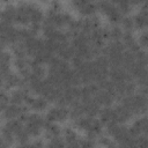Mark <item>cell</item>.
<instances>
[{
  "mask_svg": "<svg viewBox=\"0 0 148 148\" xmlns=\"http://www.w3.org/2000/svg\"><path fill=\"white\" fill-rule=\"evenodd\" d=\"M114 113H116V118H117V121H118V123H124V121H126V120L130 119V118L132 117V114H133V113H132L126 106H124L123 104L114 108Z\"/></svg>",
  "mask_w": 148,
  "mask_h": 148,
  "instance_id": "cell-1",
  "label": "cell"
},
{
  "mask_svg": "<svg viewBox=\"0 0 148 148\" xmlns=\"http://www.w3.org/2000/svg\"><path fill=\"white\" fill-rule=\"evenodd\" d=\"M99 116H101V121L102 124H109L111 121H117L116 118V113H114V109L111 108H104L103 110L99 111ZM118 123V121H117Z\"/></svg>",
  "mask_w": 148,
  "mask_h": 148,
  "instance_id": "cell-2",
  "label": "cell"
},
{
  "mask_svg": "<svg viewBox=\"0 0 148 148\" xmlns=\"http://www.w3.org/2000/svg\"><path fill=\"white\" fill-rule=\"evenodd\" d=\"M16 13H17V9H15L13 6H8L2 12V21L12 24L14 21H16Z\"/></svg>",
  "mask_w": 148,
  "mask_h": 148,
  "instance_id": "cell-3",
  "label": "cell"
},
{
  "mask_svg": "<svg viewBox=\"0 0 148 148\" xmlns=\"http://www.w3.org/2000/svg\"><path fill=\"white\" fill-rule=\"evenodd\" d=\"M96 8H97V6H96L95 3H92V2L89 1V2H87L84 6H82L79 10H80L81 14H83V15H86V16H90V15H92V14L95 13Z\"/></svg>",
  "mask_w": 148,
  "mask_h": 148,
  "instance_id": "cell-4",
  "label": "cell"
},
{
  "mask_svg": "<svg viewBox=\"0 0 148 148\" xmlns=\"http://www.w3.org/2000/svg\"><path fill=\"white\" fill-rule=\"evenodd\" d=\"M30 18H31V22H36V23H40V21L43 20L42 10L38 7H36L35 5H34V7L30 12Z\"/></svg>",
  "mask_w": 148,
  "mask_h": 148,
  "instance_id": "cell-5",
  "label": "cell"
},
{
  "mask_svg": "<svg viewBox=\"0 0 148 148\" xmlns=\"http://www.w3.org/2000/svg\"><path fill=\"white\" fill-rule=\"evenodd\" d=\"M30 106H31L32 109H35V110H44V109L47 106V99H46L45 97L35 98Z\"/></svg>",
  "mask_w": 148,
  "mask_h": 148,
  "instance_id": "cell-6",
  "label": "cell"
},
{
  "mask_svg": "<svg viewBox=\"0 0 148 148\" xmlns=\"http://www.w3.org/2000/svg\"><path fill=\"white\" fill-rule=\"evenodd\" d=\"M24 128L27 130V132H28L30 135L36 136V135H38V134L40 133V128H42V126L36 125V124H32V123H27V125H25Z\"/></svg>",
  "mask_w": 148,
  "mask_h": 148,
  "instance_id": "cell-7",
  "label": "cell"
},
{
  "mask_svg": "<svg viewBox=\"0 0 148 148\" xmlns=\"http://www.w3.org/2000/svg\"><path fill=\"white\" fill-rule=\"evenodd\" d=\"M121 24H123V28L126 30V31H131L133 29V27L135 25L134 24V18L132 17H123L121 18Z\"/></svg>",
  "mask_w": 148,
  "mask_h": 148,
  "instance_id": "cell-8",
  "label": "cell"
},
{
  "mask_svg": "<svg viewBox=\"0 0 148 148\" xmlns=\"http://www.w3.org/2000/svg\"><path fill=\"white\" fill-rule=\"evenodd\" d=\"M123 34L124 32L118 27L110 29V38H112L113 40H120V38H123Z\"/></svg>",
  "mask_w": 148,
  "mask_h": 148,
  "instance_id": "cell-9",
  "label": "cell"
},
{
  "mask_svg": "<svg viewBox=\"0 0 148 148\" xmlns=\"http://www.w3.org/2000/svg\"><path fill=\"white\" fill-rule=\"evenodd\" d=\"M9 97L6 95V92L5 91H2L1 92V99H0V102H1V110L3 111L7 106H8V104H9Z\"/></svg>",
  "mask_w": 148,
  "mask_h": 148,
  "instance_id": "cell-10",
  "label": "cell"
},
{
  "mask_svg": "<svg viewBox=\"0 0 148 148\" xmlns=\"http://www.w3.org/2000/svg\"><path fill=\"white\" fill-rule=\"evenodd\" d=\"M50 146H51V147H64V146H65V142H64L59 136H54V138L51 139Z\"/></svg>",
  "mask_w": 148,
  "mask_h": 148,
  "instance_id": "cell-11",
  "label": "cell"
},
{
  "mask_svg": "<svg viewBox=\"0 0 148 148\" xmlns=\"http://www.w3.org/2000/svg\"><path fill=\"white\" fill-rule=\"evenodd\" d=\"M140 44H141L142 46L148 47V31L141 35V37H140Z\"/></svg>",
  "mask_w": 148,
  "mask_h": 148,
  "instance_id": "cell-12",
  "label": "cell"
},
{
  "mask_svg": "<svg viewBox=\"0 0 148 148\" xmlns=\"http://www.w3.org/2000/svg\"><path fill=\"white\" fill-rule=\"evenodd\" d=\"M87 2H89L88 0H73L72 1V3H73V6H75L77 9H80L82 6H84Z\"/></svg>",
  "mask_w": 148,
  "mask_h": 148,
  "instance_id": "cell-13",
  "label": "cell"
},
{
  "mask_svg": "<svg viewBox=\"0 0 148 148\" xmlns=\"http://www.w3.org/2000/svg\"><path fill=\"white\" fill-rule=\"evenodd\" d=\"M9 60H10L9 54L6 52H2L1 53V64H9Z\"/></svg>",
  "mask_w": 148,
  "mask_h": 148,
  "instance_id": "cell-14",
  "label": "cell"
},
{
  "mask_svg": "<svg viewBox=\"0 0 148 148\" xmlns=\"http://www.w3.org/2000/svg\"><path fill=\"white\" fill-rule=\"evenodd\" d=\"M51 9L52 10H54V12H57V13H59V9H60V3H59V1H53L52 2V7H51Z\"/></svg>",
  "mask_w": 148,
  "mask_h": 148,
  "instance_id": "cell-15",
  "label": "cell"
},
{
  "mask_svg": "<svg viewBox=\"0 0 148 148\" xmlns=\"http://www.w3.org/2000/svg\"><path fill=\"white\" fill-rule=\"evenodd\" d=\"M99 142L102 143V145H106V146H111L112 143L106 139V138H101V140H99Z\"/></svg>",
  "mask_w": 148,
  "mask_h": 148,
  "instance_id": "cell-16",
  "label": "cell"
},
{
  "mask_svg": "<svg viewBox=\"0 0 148 148\" xmlns=\"http://www.w3.org/2000/svg\"><path fill=\"white\" fill-rule=\"evenodd\" d=\"M145 134H146V136H148V124L145 126V128H143V131H142Z\"/></svg>",
  "mask_w": 148,
  "mask_h": 148,
  "instance_id": "cell-17",
  "label": "cell"
},
{
  "mask_svg": "<svg viewBox=\"0 0 148 148\" xmlns=\"http://www.w3.org/2000/svg\"><path fill=\"white\" fill-rule=\"evenodd\" d=\"M32 146H35V147H42V146H43V143H42L40 141H38V142L36 141V142H35V143H34Z\"/></svg>",
  "mask_w": 148,
  "mask_h": 148,
  "instance_id": "cell-18",
  "label": "cell"
},
{
  "mask_svg": "<svg viewBox=\"0 0 148 148\" xmlns=\"http://www.w3.org/2000/svg\"><path fill=\"white\" fill-rule=\"evenodd\" d=\"M88 1H90V0H88Z\"/></svg>",
  "mask_w": 148,
  "mask_h": 148,
  "instance_id": "cell-19",
  "label": "cell"
}]
</instances>
